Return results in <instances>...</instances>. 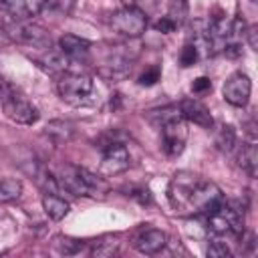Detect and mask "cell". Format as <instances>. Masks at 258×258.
<instances>
[{"label": "cell", "instance_id": "12", "mask_svg": "<svg viewBox=\"0 0 258 258\" xmlns=\"http://www.w3.org/2000/svg\"><path fill=\"white\" fill-rule=\"evenodd\" d=\"M165 242H167L165 232H161V230H157V228H147V230H143V232L135 238L133 246H135L137 252L151 256V254L161 252L163 246H165Z\"/></svg>", "mask_w": 258, "mask_h": 258}, {"label": "cell", "instance_id": "19", "mask_svg": "<svg viewBox=\"0 0 258 258\" xmlns=\"http://www.w3.org/2000/svg\"><path fill=\"white\" fill-rule=\"evenodd\" d=\"M52 248L58 254H62V256H73V254H77V252L83 250V242L73 240V238H67V236H56L52 240Z\"/></svg>", "mask_w": 258, "mask_h": 258}, {"label": "cell", "instance_id": "30", "mask_svg": "<svg viewBox=\"0 0 258 258\" xmlns=\"http://www.w3.org/2000/svg\"><path fill=\"white\" fill-rule=\"evenodd\" d=\"M10 91H12V87H10V85L0 77V101H4V99L8 97V93H10Z\"/></svg>", "mask_w": 258, "mask_h": 258}, {"label": "cell", "instance_id": "10", "mask_svg": "<svg viewBox=\"0 0 258 258\" xmlns=\"http://www.w3.org/2000/svg\"><path fill=\"white\" fill-rule=\"evenodd\" d=\"M129 167V151L121 141H109L103 145V161L101 173L103 175H117Z\"/></svg>", "mask_w": 258, "mask_h": 258}, {"label": "cell", "instance_id": "26", "mask_svg": "<svg viewBox=\"0 0 258 258\" xmlns=\"http://www.w3.org/2000/svg\"><path fill=\"white\" fill-rule=\"evenodd\" d=\"M44 4H48L52 10H56L60 14H69L75 6V0H44Z\"/></svg>", "mask_w": 258, "mask_h": 258}, {"label": "cell", "instance_id": "29", "mask_svg": "<svg viewBox=\"0 0 258 258\" xmlns=\"http://www.w3.org/2000/svg\"><path fill=\"white\" fill-rule=\"evenodd\" d=\"M256 34H258V26H256V24L248 26L246 32H244V36H248V44H250L254 50H256V46H258V42H256Z\"/></svg>", "mask_w": 258, "mask_h": 258}, {"label": "cell", "instance_id": "23", "mask_svg": "<svg viewBox=\"0 0 258 258\" xmlns=\"http://www.w3.org/2000/svg\"><path fill=\"white\" fill-rule=\"evenodd\" d=\"M198 58H200V50L194 42H187L179 52V64L181 67H194L198 62Z\"/></svg>", "mask_w": 258, "mask_h": 258}, {"label": "cell", "instance_id": "1", "mask_svg": "<svg viewBox=\"0 0 258 258\" xmlns=\"http://www.w3.org/2000/svg\"><path fill=\"white\" fill-rule=\"evenodd\" d=\"M167 198L177 214H210L224 198L220 187L194 171H177L167 187Z\"/></svg>", "mask_w": 258, "mask_h": 258}, {"label": "cell", "instance_id": "31", "mask_svg": "<svg viewBox=\"0 0 258 258\" xmlns=\"http://www.w3.org/2000/svg\"><path fill=\"white\" fill-rule=\"evenodd\" d=\"M252 2H256V0H252Z\"/></svg>", "mask_w": 258, "mask_h": 258}, {"label": "cell", "instance_id": "16", "mask_svg": "<svg viewBox=\"0 0 258 258\" xmlns=\"http://www.w3.org/2000/svg\"><path fill=\"white\" fill-rule=\"evenodd\" d=\"M42 208H44L46 216H48L50 220H54V222L62 220V218L69 214V202H64L60 196L48 194V191L42 196Z\"/></svg>", "mask_w": 258, "mask_h": 258}, {"label": "cell", "instance_id": "6", "mask_svg": "<svg viewBox=\"0 0 258 258\" xmlns=\"http://www.w3.org/2000/svg\"><path fill=\"white\" fill-rule=\"evenodd\" d=\"M6 34L20 42V44H26V46H32V48H48L50 46V34L38 26V24H32L28 20H16L6 24Z\"/></svg>", "mask_w": 258, "mask_h": 258}, {"label": "cell", "instance_id": "14", "mask_svg": "<svg viewBox=\"0 0 258 258\" xmlns=\"http://www.w3.org/2000/svg\"><path fill=\"white\" fill-rule=\"evenodd\" d=\"M6 10L16 20H30L38 16V12L44 6V0H4Z\"/></svg>", "mask_w": 258, "mask_h": 258}, {"label": "cell", "instance_id": "22", "mask_svg": "<svg viewBox=\"0 0 258 258\" xmlns=\"http://www.w3.org/2000/svg\"><path fill=\"white\" fill-rule=\"evenodd\" d=\"M175 24H181L187 16V0H169V14Z\"/></svg>", "mask_w": 258, "mask_h": 258}, {"label": "cell", "instance_id": "25", "mask_svg": "<svg viewBox=\"0 0 258 258\" xmlns=\"http://www.w3.org/2000/svg\"><path fill=\"white\" fill-rule=\"evenodd\" d=\"M159 77H161L159 67H151V69H147L145 73H141V75H139L137 83H139L141 87H151V85H155V83L159 81Z\"/></svg>", "mask_w": 258, "mask_h": 258}, {"label": "cell", "instance_id": "28", "mask_svg": "<svg viewBox=\"0 0 258 258\" xmlns=\"http://www.w3.org/2000/svg\"><path fill=\"white\" fill-rule=\"evenodd\" d=\"M175 22L169 18V16H161L157 22H155V30H159V32H163V34H169V32H173L175 30Z\"/></svg>", "mask_w": 258, "mask_h": 258}, {"label": "cell", "instance_id": "17", "mask_svg": "<svg viewBox=\"0 0 258 258\" xmlns=\"http://www.w3.org/2000/svg\"><path fill=\"white\" fill-rule=\"evenodd\" d=\"M22 194V183L16 177H0V204L18 200Z\"/></svg>", "mask_w": 258, "mask_h": 258}, {"label": "cell", "instance_id": "27", "mask_svg": "<svg viewBox=\"0 0 258 258\" xmlns=\"http://www.w3.org/2000/svg\"><path fill=\"white\" fill-rule=\"evenodd\" d=\"M210 89H212V81L208 77H198L191 83V93H196V95H202V93H206Z\"/></svg>", "mask_w": 258, "mask_h": 258}, {"label": "cell", "instance_id": "21", "mask_svg": "<svg viewBox=\"0 0 258 258\" xmlns=\"http://www.w3.org/2000/svg\"><path fill=\"white\" fill-rule=\"evenodd\" d=\"M46 133L52 135V137H56L58 141H67V139H71L73 129H71V125L64 123V121H52V123H48Z\"/></svg>", "mask_w": 258, "mask_h": 258}, {"label": "cell", "instance_id": "20", "mask_svg": "<svg viewBox=\"0 0 258 258\" xmlns=\"http://www.w3.org/2000/svg\"><path fill=\"white\" fill-rule=\"evenodd\" d=\"M216 145L220 151H232L236 145V131L232 125H222L220 131L216 133Z\"/></svg>", "mask_w": 258, "mask_h": 258}, {"label": "cell", "instance_id": "2", "mask_svg": "<svg viewBox=\"0 0 258 258\" xmlns=\"http://www.w3.org/2000/svg\"><path fill=\"white\" fill-rule=\"evenodd\" d=\"M60 99L71 107H87L95 103V83L85 73L67 71L56 83Z\"/></svg>", "mask_w": 258, "mask_h": 258}, {"label": "cell", "instance_id": "4", "mask_svg": "<svg viewBox=\"0 0 258 258\" xmlns=\"http://www.w3.org/2000/svg\"><path fill=\"white\" fill-rule=\"evenodd\" d=\"M208 216V230L214 236H242L244 232V214L240 208L226 204L224 200L210 212Z\"/></svg>", "mask_w": 258, "mask_h": 258}, {"label": "cell", "instance_id": "11", "mask_svg": "<svg viewBox=\"0 0 258 258\" xmlns=\"http://www.w3.org/2000/svg\"><path fill=\"white\" fill-rule=\"evenodd\" d=\"M179 111H181V117L194 125H200L204 129H210L214 125V119L210 115V109L200 103L198 99H183L179 103Z\"/></svg>", "mask_w": 258, "mask_h": 258}, {"label": "cell", "instance_id": "24", "mask_svg": "<svg viewBox=\"0 0 258 258\" xmlns=\"http://www.w3.org/2000/svg\"><path fill=\"white\" fill-rule=\"evenodd\" d=\"M208 256H212V258H226V256H230V248H228V244L220 236H216V240H212V244L208 246Z\"/></svg>", "mask_w": 258, "mask_h": 258}, {"label": "cell", "instance_id": "15", "mask_svg": "<svg viewBox=\"0 0 258 258\" xmlns=\"http://www.w3.org/2000/svg\"><path fill=\"white\" fill-rule=\"evenodd\" d=\"M236 161H238V165L250 175V177H254L256 175V165H258V151H256V145H254V141H250V143H242L240 147H238V153H236Z\"/></svg>", "mask_w": 258, "mask_h": 258}, {"label": "cell", "instance_id": "8", "mask_svg": "<svg viewBox=\"0 0 258 258\" xmlns=\"http://www.w3.org/2000/svg\"><path fill=\"white\" fill-rule=\"evenodd\" d=\"M161 147L169 157H175L183 151L185 139H187V129H185V119L175 117L163 123L161 127Z\"/></svg>", "mask_w": 258, "mask_h": 258}, {"label": "cell", "instance_id": "5", "mask_svg": "<svg viewBox=\"0 0 258 258\" xmlns=\"http://www.w3.org/2000/svg\"><path fill=\"white\" fill-rule=\"evenodd\" d=\"M111 28L125 38H137L147 28V14L137 6H125L111 16Z\"/></svg>", "mask_w": 258, "mask_h": 258}, {"label": "cell", "instance_id": "13", "mask_svg": "<svg viewBox=\"0 0 258 258\" xmlns=\"http://www.w3.org/2000/svg\"><path fill=\"white\" fill-rule=\"evenodd\" d=\"M58 48L71 58V60H79V58H87L91 52V42L87 38H81L77 34H64L58 38Z\"/></svg>", "mask_w": 258, "mask_h": 258}, {"label": "cell", "instance_id": "18", "mask_svg": "<svg viewBox=\"0 0 258 258\" xmlns=\"http://www.w3.org/2000/svg\"><path fill=\"white\" fill-rule=\"evenodd\" d=\"M119 250V236H103L99 242L93 244L91 254L99 256V258H109L113 254H117Z\"/></svg>", "mask_w": 258, "mask_h": 258}, {"label": "cell", "instance_id": "7", "mask_svg": "<svg viewBox=\"0 0 258 258\" xmlns=\"http://www.w3.org/2000/svg\"><path fill=\"white\" fill-rule=\"evenodd\" d=\"M2 109H4V115L14 121V123H20V125H32L38 121V111L36 107L26 99L22 97L20 93H14L10 91L8 97L2 101Z\"/></svg>", "mask_w": 258, "mask_h": 258}, {"label": "cell", "instance_id": "9", "mask_svg": "<svg viewBox=\"0 0 258 258\" xmlns=\"http://www.w3.org/2000/svg\"><path fill=\"white\" fill-rule=\"evenodd\" d=\"M250 93H252L250 77H248L246 73H242V71L232 73V75L226 79L224 87H222L224 99H226L230 105H234V107H244V105L248 103V99H250Z\"/></svg>", "mask_w": 258, "mask_h": 258}, {"label": "cell", "instance_id": "3", "mask_svg": "<svg viewBox=\"0 0 258 258\" xmlns=\"http://www.w3.org/2000/svg\"><path fill=\"white\" fill-rule=\"evenodd\" d=\"M56 181L58 187H64L73 196H97L107 191V183L103 181V177H97L89 169L77 165H64L56 175Z\"/></svg>", "mask_w": 258, "mask_h": 258}]
</instances>
